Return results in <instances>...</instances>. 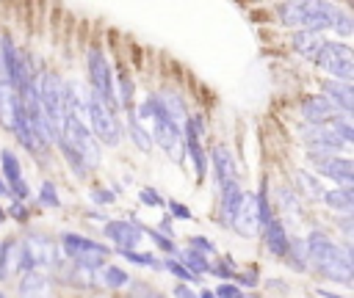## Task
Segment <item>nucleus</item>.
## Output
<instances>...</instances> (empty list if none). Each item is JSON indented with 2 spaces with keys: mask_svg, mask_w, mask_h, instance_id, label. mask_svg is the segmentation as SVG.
<instances>
[{
  "mask_svg": "<svg viewBox=\"0 0 354 298\" xmlns=\"http://www.w3.org/2000/svg\"><path fill=\"white\" fill-rule=\"evenodd\" d=\"M304 248H307L304 262H310L318 273H324L326 279L343 281V284L351 281V248L348 246H337L326 235L310 232V237L304 240Z\"/></svg>",
  "mask_w": 354,
  "mask_h": 298,
  "instance_id": "f257e3e1",
  "label": "nucleus"
},
{
  "mask_svg": "<svg viewBox=\"0 0 354 298\" xmlns=\"http://www.w3.org/2000/svg\"><path fill=\"white\" fill-rule=\"evenodd\" d=\"M337 11L340 8L332 3H285V6H279V17L285 25L310 30V33H321V30L332 28Z\"/></svg>",
  "mask_w": 354,
  "mask_h": 298,
  "instance_id": "f03ea898",
  "label": "nucleus"
},
{
  "mask_svg": "<svg viewBox=\"0 0 354 298\" xmlns=\"http://www.w3.org/2000/svg\"><path fill=\"white\" fill-rule=\"evenodd\" d=\"M36 88H39V102H41L44 119L53 130V138L58 141L61 127H64V83L55 74H41V83Z\"/></svg>",
  "mask_w": 354,
  "mask_h": 298,
  "instance_id": "7ed1b4c3",
  "label": "nucleus"
},
{
  "mask_svg": "<svg viewBox=\"0 0 354 298\" xmlns=\"http://www.w3.org/2000/svg\"><path fill=\"white\" fill-rule=\"evenodd\" d=\"M315 63H318L326 74L337 77L340 83H351V77H354V52H351V47L343 44V41H324V47H321Z\"/></svg>",
  "mask_w": 354,
  "mask_h": 298,
  "instance_id": "20e7f679",
  "label": "nucleus"
},
{
  "mask_svg": "<svg viewBox=\"0 0 354 298\" xmlns=\"http://www.w3.org/2000/svg\"><path fill=\"white\" fill-rule=\"evenodd\" d=\"M61 246L83 270L100 268L105 262V257H108V246H102V243H97L91 237H83V235H75V232H64L61 235Z\"/></svg>",
  "mask_w": 354,
  "mask_h": 298,
  "instance_id": "39448f33",
  "label": "nucleus"
},
{
  "mask_svg": "<svg viewBox=\"0 0 354 298\" xmlns=\"http://www.w3.org/2000/svg\"><path fill=\"white\" fill-rule=\"evenodd\" d=\"M86 113H88V119H91L94 132H97L105 143L116 146V143L122 141V124H119V119H116L113 108H108V105H105L94 91H91V97L86 99Z\"/></svg>",
  "mask_w": 354,
  "mask_h": 298,
  "instance_id": "423d86ee",
  "label": "nucleus"
},
{
  "mask_svg": "<svg viewBox=\"0 0 354 298\" xmlns=\"http://www.w3.org/2000/svg\"><path fill=\"white\" fill-rule=\"evenodd\" d=\"M88 83H91V91H94L108 108L116 105V91H113V80H111V66H108V61L102 58V52H100L97 47L88 50Z\"/></svg>",
  "mask_w": 354,
  "mask_h": 298,
  "instance_id": "0eeeda50",
  "label": "nucleus"
},
{
  "mask_svg": "<svg viewBox=\"0 0 354 298\" xmlns=\"http://www.w3.org/2000/svg\"><path fill=\"white\" fill-rule=\"evenodd\" d=\"M152 119H155V127H152V135H149V138H155V143H158L169 157L180 160V157H183V152H180V146H183L180 124H177V121H171L163 110H160L158 116H152Z\"/></svg>",
  "mask_w": 354,
  "mask_h": 298,
  "instance_id": "6e6552de",
  "label": "nucleus"
},
{
  "mask_svg": "<svg viewBox=\"0 0 354 298\" xmlns=\"http://www.w3.org/2000/svg\"><path fill=\"white\" fill-rule=\"evenodd\" d=\"M310 160L315 163L321 177L335 179L340 188H351L354 182V163L348 157H337V155H310Z\"/></svg>",
  "mask_w": 354,
  "mask_h": 298,
  "instance_id": "1a4fd4ad",
  "label": "nucleus"
},
{
  "mask_svg": "<svg viewBox=\"0 0 354 298\" xmlns=\"http://www.w3.org/2000/svg\"><path fill=\"white\" fill-rule=\"evenodd\" d=\"M199 138H202V116H188V124H185V141H183V146H185V152H188V155H191V160H194L196 179L202 182V179H205V174H207V157H205V152H202V146H199Z\"/></svg>",
  "mask_w": 354,
  "mask_h": 298,
  "instance_id": "9d476101",
  "label": "nucleus"
},
{
  "mask_svg": "<svg viewBox=\"0 0 354 298\" xmlns=\"http://www.w3.org/2000/svg\"><path fill=\"white\" fill-rule=\"evenodd\" d=\"M301 135H304V141H307L310 155H335L337 149L346 146V143H343L329 127H324V124H310V130H304Z\"/></svg>",
  "mask_w": 354,
  "mask_h": 298,
  "instance_id": "9b49d317",
  "label": "nucleus"
},
{
  "mask_svg": "<svg viewBox=\"0 0 354 298\" xmlns=\"http://www.w3.org/2000/svg\"><path fill=\"white\" fill-rule=\"evenodd\" d=\"M144 229L138 223H130V221H108L105 223V235L113 240V246L119 251H136V246L141 243V235Z\"/></svg>",
  "mask_w": 354,
  "mask_h": 298,
  "instance_id": "f8f14e48",
  "label": "nucleus"
},
{
  "mask_svg": "<svg viewBox=\"0 0 354 298\" xmlns=\"http://www.w3.org/2000/svg\"><path fill=\"white\" fill-rule=\"evenodd\" d=\"M230 226L241 235V237H252V235H257V207H254V196H243V201H241V207L235 210V215H232V221H230Z\"/></svg>",
  "mask_w": 354,
  "mask_h": 298,
  "instance_id": "ddd939ff",
  "label": "nucleus"
},
{
  "mask_svg": "<svg viewBox=\"0 0 354 298\" xmlns=\"http://www.w3.org/2000/svg\"><path fill=\"white\" fill-rule=\"evenodd\" d=\"M324 94H326V102L332 108H340V113H351L354 110V91H351V83H340V80H324L321 83Z\"/></svg>",
  "mask_w": 354,
  "mask_h": 298,
  "instance_id": "4468645a",
  "label": "nucleus"
},
{
  "mask_svg": "<svg viewBox=\"0 0 354 298\" xmlns=\"http://www.w3.org/2000/svg\"><path fill=\"white\" fill-rule=\"evenodd\" d=\"M243 196H246V193L241 190V185H238L235 179H230V182H224V185H221V212H218V221H221V223H227V226H230V221H232L235 210L241 207Z\"/></svg>",
  "mask_w": 354,
  "mask_h": 298,
  "instance_id": "2eb2a0df",
  "label": "nucleus"
},
{
  "mask_svg": "<svg viewBox=\"0 0 354 298\" xmlns=\"http://www.w3.org/2000/svg\"><path fill=\"white\" fill-rule=\"evenodd\" d=\"M263 237H266V248H268L274 257H285V254H288V248H290V237H288L282 221L271 218V221L266 223V235H263Z\"/></svg>",
  "mask_w": 354,
  "mask_h": 298,
  "instance_id": "dca6fc26",
  "label": "nucleus"
},
{
  "mask_svg": "<svg viewBox=\"0 0 354 298\" xmlns=\"http://www.w3.org/2000/svg\"><path fill=\"white\" fill-rule=\"evenodd\" d=\"M301 113H304V119H310V124H324L337 110L326 102V97H304L301 99Z\"/></svg>",
  "mask_w": 354,
  "mask_h": 298,
  "instance_id": "f3484780",
  "label": "nucleus"
},
{
  "mask_svg": "<svg viewBox=\"0 0 354 298\" xmlns=\"http://www.w3.org/2000/svg\"><path fill=\"white\" fill-rule=\"evenodd\" d=\"M293 47L301 52V58L315 61V58H318V52H321V47H324V39H321V33L296 30V33H293Z\"/></svg>",
  "mask_w": 354,
  "mask_h": 298,
  "instance_id": "a211bd4d",
  "label": "nucleus"
},
{
  "mask_svg": "<svg viewBox=\"0 0 354 298\" xmlns=\"http://www.w3.org/2000/svg\"><path fill=\"white\" fill-rule=\"evenodd\" d=\"M50 292V281L47 276L30 270V273H22V281H19V295L22 298H47Z\"/></svg>",
  "mask_w": 354,
  "mask_h": 298,
  "instance_id": "6ab92c4d",
  "label": "nucleus"
},
{
  "mask_svg": "<svg viewBox=\"0 0 354 298\" xmlns=\"http://www.w3.org/2000/svg\"><path fill=\"white\" fill-rule=\"evenodd\" d=\"M210 163H213V168H216V177H218V185H224V182H230V179H235V166H232V157H230V152H227V146H213V152H210Z\"/></svg>",
  "mask_w": 354,
  "mask_h": 298,
  "instance_id": "aec40b11",
  "label": "nucleus"
},
{
  "mask_svg": "<svg viewBox=\"0 0 354 298\" xmlns=\"http://www.w3.org/2000/svg\"><path fill=\"white\" fill-rule=\"evenodd\" d=\"M14 270H19V243L17 240H6L0 246V279L11 276Z\"/></svg>",
  "mask_w": 354,
  "mask_h": 298,
  "instance_id": "412c9836",
  "label": "nucleus"
},
{
  "mask_svg": "<svg viewBox=\"0 0 354 298\" xmlns=\"http://www.w3.org/2000/svg\"><path fill=\"white\" fill-rule=\"evenodd\" d=\"M332 210H340L343 215H351V207H354V193L351 188H335V190H324L321 196Z\"/></svg>",
  "mask_w": 354,
  "mask_h": 298,
  "instance_id": "4be33fe9",
  "label": "nucleus"
},
{
  "mask_svg": "<svg viewBox=\"0 0 354 298\" xmlns=\"http://www.w3.org/2000/svg\"><path fill=\"white\" fill-rule=\"evenodd\" d=\"M191 276H196V273H210V262H207V257L202 254V251H194V248H185L183 254H180V259H177Z\"/></svg>",
  "mask_w": 354,
  "mask_h": 298,
  "instance_id": "5701e85b",
  "label": "nucleus"
},
{
  "mask_svg": "<svg viewBox=\"0 0 354 298\" xmlns=\"http://www.w3.org/2000/svg\"><path fill=\"white\" fill-rule=\"evenodd\" d=\"M127 130H130V138H133V143L141 149V152H149L152 149V138H149V132L138 124V116L130 110L127 113Z\"/></svg>",
  "mask_w": 354,
  "mask_h": 298,
  "instance_id": "b1692460",
  "label": "nucleus"
},
{
  "mask_svg": "<svg viewBox=\"0 0 354 298\" xmlns=\"http://www.w3.org/2000/svg\"><path fill=\"white\" fill-rule=\"evenodd\" d=\"M0 160H3V174H6V179H8V185H6V188L11 190L14 185H19V182H22L19 160H17V155H14V152H8V149L0 155ZM6 179H3V182H6Z\"/></svg>",
  "mask_w": 354,
  "mask_h": 298,
  "instance_id": "393cba45",
  "label": "nucleus"
},
{
  "mask_svg": "<svg viewBox=\"0 0 354 298\" xmlns=\"http://www.w3.org/2000/svg\"><path fill=\"white\" fill-rule=\"evenodd\" d=\"M266 190H268V182H266V177L260 179V190H257V196H254V207H257V223H268L274 215H271V204H268V196H266Z\"/></svg>",
  "mask_w": 354,
  "mask_h": 298,
  "instance_id": "a878e982",
  "label": "nucleus"
},
{
  "mask_svg": "<svg viewBox=\"0 0 354 298\" xmlns=\"http://www.w3.org/2000/svg\"><path fill=\"white\" fill-rule=\"evenodd\" d=\"M127 273L122 270V268H116V265H108V268H102V281H105V287H111V290H116V287H124L127 284Z\"/></svg>",
  "mask_w": 354,
  "mask_h": 298,
  "instance_id": "bb28decb",
  "label": "nucleus"
},
{
  "mask_svg": "<svg viewBox=\"0 0 354 298\" xmlns=\"http://www.w3.org/2000/svg\"><path fill=\"white\" fill-rule=\"evenodd\" d=\"M39 201L44 204V207H61V199H58V193H55V185L53 182H41V188H39Z\"/></svg>",
  "mask_w": 354,
  "mask_h": 298,
  "instance_id": "cd10ccee",
  "label": "nucleus"
},
{
  "mask_svg": "<svg viewBox=\"0 0 354 298\" xmlns=\"http://www.w3.org/2000/svg\"><path fill=\"white\" fill-rule=\"evenodd\" d=\"M122 257L127 259V262H133V265H144V268H160V262L152 257V254H141V251H122Z\"/></svg>",
  "mask_w": 354,
  "mask_h": 298,
  "instance_id": "c85d7f7f",
  "label": "nucleus"
},
{
  "mask_svg": "<svg viewBox=\"0 0 354 298\" xmlns=\"http://www.w3.org/2000/svg\"><path fill=\"white\" fill-rule=\"evenodd\" d=\"M299 182L304 185V193H310V199H321V196H324V188H321L307 171H299Z\"/></svg>",
  "mask_w": 354,
  "mask_h": 298,
  "instance_id": "c756f323",
  "label": "nucleus"
},
{
  "mask_svg": "<svg viewBox=\"0 0 354 298\" xmlns=\"http://www.w3.org/2000/svg\"><path fill=\"white\" fill-rule=\"evenodd\" d=\"M335 33L337 36H348L351 30H354V22H351V14H346V11H337V17H335Z\"/></svg>",
  "mask_w": 354,
  "mask_h": 298,
  "instance_id": "7c9ffc66",
  "label": "nucleus"
},
{
  "mask_svg": "<svg viewBox=\"0 0 354 298\" xmlns=\"http://www.w3.org/2000/svg\"><path fill=\"white\" fill-rule=\"evenodd\" d=\"M119 88H122V105L130 108V102H133V80L124 74V69H119Z\"/></svg>",
  "mask_w": 354,
  "mask_h": 298,
  "instance_id": "2f4dec72",
  "label": "nucleus"
},
{
  "mask_svg": "<svg viewBox=\"0 0 354 298\" xmlns=\"http://www.w3.org/2000/svg\"><path fill=\"white\" fill-rule=\"evenodd\" d=\"M163 265H166V268H169V270H171V273L180 279V281H194V276H191V273H188V270H185V268H183V265H180L174 257H169Z\"/></svg>",
  "mask_w": 354,
  "mask_h": 298,
  "instance_id": "473e14b6",
  "label": "nucleus"
},
{
  "mask_svg": "<svg viewBox=\"0 0 354 298\" xmlns=\"http://www.w3.org/2000/svg\"><path fill=\"white\" fill-rule=\"evenodd\" d=\"M160 110H163V108H160V99L152 94V97H149V99H147V102L138 108V116H158Z\"/></svg>",
  "mask_w": 354,
  "mask_h": 298,
  "instance_id": "72a5a7b5",
  "label": "nucleus"
},
{
  "mask_svg": "<svg viewBox=\"0 0 354 298\" xmlns=\"http://www.w3.org/2000/svg\"><path fill=\"white\" fill-rule=\"evenodd\" d=\"M138 199H141L144 204H149V207H160V204H163L160 193H158V190H152V188H144V190H138Z\"/></svg>",
  "mask_w": 354,
  "mask_h": 298,
  "instance_id": "f704fd0d",
  "label": "nucleus"
},
{
  "mask_svg": "<svg viewBox=\"0 0 354 298\" xmlns=\"http://www.w3.org/2000/svg\"><path fill=\"white\" fill-rule=\"evenodd\" d=\"M213 295H216V298H243V292H241L235 284H218V287L213 290Z\"/></svg>",
  "mask_w": 354,
  "mask_h": 298,
  "instance_id": "c9c22d12",
  "label": "nucleus"
},
{
  "mask_svg": "<svg viewBox=\"0 0 354 298\" xmlns=\"http://www.w3.org/2000/svg\"><path fill=\"white\" fill-rule=\"evenodd\" d=\"M149 237H152V243H155L158 248H163V251H169V254L174 251V243H171L169 237H163V235H160L158 229H149Z\"/></svg>",
  "mask_w": 354,
  "mask_h": 298,
  "instance_id": "e433bc0d",
  "label": "nucleus"
},
{
  "mask_svg": "<svg viewBox=\"0 0 354 298\" xmlns=\"http://www.w3.org/2000/svg\"><path fill=\"white\" fill-rule=\"evenodd\" d=\"M169 210H171V215H174V218H183V221H191V218H194V215H191V210H188L185 204L174 201V199L169 201Z\"/></svg>",
  "mask_w": 354,
  "mask_h": 298,
  "instance_id": "4c0bfd02",
  "label": "nucleus"
},
{
  "mask_svg": "<svg viewBox=\"0 0 354 298\" xmlns=\"http://www.w3.org/2000/svg\"><path fill=\"white\" fill-rule=\"evenodd\" d=\"M188 248L202 251V254H213V243H210V240H205V237H191V246H188Z\"/></svg>",
  "mask_w": 354,
  "mask_h": 298,
  "instance_id": "58836bf2",
  "label": "nucleus"
},
{
  "mask_svg": "<svg viewBox=\"0 0 354 298\" xmlns=\"http://www.w3.org/2000/svg\"><path fill=\"white\" fill-rule=\"evenodd\" d=\"M91 199H94V201H100V204H111L116 196H113L111 190H105V188H94V190H91Z\"/></svg>",
  "mask_w": 354,
  "mask_h": 298,
  "instance_id": "ea45409f",
  "label": "nucleus"
},
{
  "mask_svg": "<svg viewBox=\"0 0 354 298\" xmlns=\"http://www.w3.org/2000/svg\"><path fill=\"white\" fill-rule=\"evenodd\" d=\"M174 298H199L188 284H174Z\"/></svg>",
  "mask_w": 354,
  "mask_h": 298,
  "instance_id": "a19ab883",
  "label": "nucleus"
},
{
  "mask_svg": "<svg viewBox=\"0 0 354 298\" xmlns=\"http://www.w3.org/2000/svg\"><path fill=\"white\" fill-rule=\"evenodd\" d=\"M8 212H11V218H17V221H25V218H28V210H25L19 201H14V204L8 207Z\"/></svg>",
  "mask_w": 354,
  "mask_h": 298,
  "instance_id": "79ce46f5",
  "label": "nucleus"
},
{
  "mask_svg": "<svg viewBox=\"0 0 354 298\" xmlns=\"http://www.w3.org/2000/svg\"><path fill=\"white\" fill-rule=\"evenodd\" d=\"M235 279H238V281H243L246 287H254V284H257V276H254L252 270H249V273H235Z\"/></svg>",
  "mask_w": 354,
  "mask_h": 298,
  "instance_id": "37998d69",
  "label": "nucleus"
},
{
  "mask_svg": "<svg viewBox=\"0 0 354 298\" xmlns=\"http://www.w3.org/2000/svg\"><path fill=\"white\" fill-rule=\"evenodd\" d=\"M315 292H318L321 298H346V295H337V292H332V290H324V287H318Z\"/></svg>",
  "mask_w": 354,
  "mask_h": 298,
  "instance_id": "c03bdc74",
  "label": "nucleus"
},
{
  "mask_svg": "<svg viewBox=\"0 0 354 298\" xmlns=\"http://www.w3.org/2000/svg\"><path fill=\"white\" fill-rule=\"evenodd\" d=\"M8 193V188H6V182H3V177H0V196H6Z\"/></svg>",
  "mask_w": 354,
  "mask_h": 298,
  "instance_id": "a18cd8bd",
  "label": "nucleus"
},
{
  "mask_svg": "<svg viewBox=\"0 0 354 298\" xmlns=\"http://www.w3.org/2000/svg\"><path fill=\"white\" fill-rule=\"evenodd\" d=\"M202 298H216V295H213V290H202Z\"/></svg>",
  "mask_w": 354,
  "mask_h": 298,
  "instance_id": "49530a36",
  "label": "nucleus"
},
{
  "mask_svg": "<svg viewBox=\"0 0 354 298\" xmlns=\"http://www.w3.org/2000/svg\"><path fill=\"white\" fill-rule=\"evenodd\" d=\"M147 298H163V295H158V292H152V295H147Z\"/></svg>",
  "mask_w": 354,
  "mask_h": 298,
  "instance_id": "de8ad7c7",
  "label": "nucleus"
},
{
  "mask_svg": "<svg viewBox=\"0 0 354 298\" xmlns=\"http://www.w3.org/2000/svg\"><path fill=\"white\" fill-rule=\"evenodd\" d=\"M3 215H6V212H3V210H0V221H3Z\"/></svg>",
  "mask_w": 354,
  "mask_h": 298,
  "instance_id": "09e8293b",
  "label": "nucleus"
},
{
  "mask_svg": "<svg viewBox=\"0 0 354 298\" xmlns=\"http://www.w3.org/2000/svg\"><path fill=\"white\" fill-rule=\"evenodd\" d=\"M0 298H6V295H0Z\"/></svg>",
  "mask_w": 354,
  "mask_h": 298,
  "instance_id": "8fccbe9b",
  "label": "nucleus"
}]
</instances>
